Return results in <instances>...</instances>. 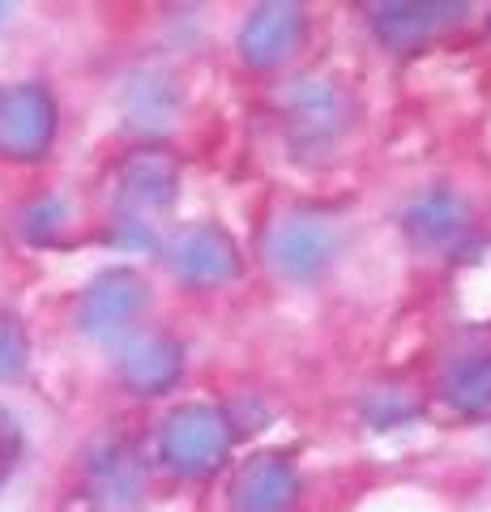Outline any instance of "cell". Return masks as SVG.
<instances>
[{
    "instance_id": "1",
    "label": "cell",
    "mask_w": 491,
    "mask_h": 512,
    "mask_svg": "<svg viewBox=\"0 0 491 512\" xmlns=\"http://www.w3.org/2000/svg\"><path fill=\"white\" fill-rule=\"evenodd\" d=\"M231 457V423L214 406H176L158 423V461L180 478H210Z\"/></svg>"
},
{
    "instance_id": "2",
    "label": "cell",
    "mask_w": 491,
    "mask_h": 512,
    "mask_svg": "<svg viewBox=\"0 0 491 512\" xmlns=\"http://www.w3.org/2000/svg\"><path fill=\"white\" fill-rule=\"evenodd\" d=\"M265 261L291 282H312L321 278L329 261L338 256V222L316 210H291L269 222L261 235Z\"/></svg>"
},
{
    "instance_id": "3",
    "label": "cell",
    "mask_w": 491,
    "mask_h": 512,
    "mask_svg": "<svg viewBox=\"0 0 491 512\" xmlns=\"http://www.w3.org/2000/svg\"><path fill=\"white\" fill-rule=\"evenodd\" d=\"M150 291L133 269H103L77 299V329L90 342H120L141 320Z\"/></svg>"
},
{
    "instance_id": "4",
    "label": "cell",
    "mask_w": 491,
    "mask_h": 512,
    "mask_svg": "<svg viewBox=\"0 0 491 512\" xmlns=\"http://www.w3.org/2000/svg\"><path fill=\"white\" fill-rule=\"evenodd\" d=\"M56 137V103L35 82L0 86V154L39 158Z\"/></svg>"
},
{
    "instance_id": "5",
    "label": "cell",
    "mask_w": 491,
    "mask_h": 512,
    "mask_svg": "<svg viewBox=\"0 0 491 512\" xmlns=\"http://www.w3.org/2000/svg\"><path fill=\"white\" fill-rule=\"evenodd\" d=\"M86 495L103 512H129L146 495V466L129 440H99L86 457Z\"/></svg>"
},
{
    "instance_id": "6",
    "label": "cell",
    "mask_w": 491,
    "mask_h": 512,
    "mask_svg": "<svg viewBox=\"0 0 491 512\" xmlns=\"http://www.w3.org/2000/svg\"><path fill=\"white\" fill-rule=\"evenodd\" d=\"M346 94L325 77H299L282 90V120H287L295 146H329L346 128Z\"/></svg>"
},
{
    "instance_id": "7",
    "label": "cell",
    "mask_w": 491,
    "mask_h": 512,
    "mask_svg": "<svg viewBox=\"0 0 491 512\" xmlns=\"http://www.w3.org/2000/svg\"><path fill=\"white\" fill-rule=\"evenodd\" d=\"M167 261L176 269V278L188 286H223L240 274V248H235V239L223 227H210V222L188 227L171 244Z\"/></svg>"
},
{
    "instance_id": "8",
    "label": "cell",
    "mask_w": 491,
    "mask_h": 512,
    "mask_svg": "<svg viewBox=\"0 0 491 512\" xmlns=\"http://www.w3.org/2000/svg\"><path fill=\"white\" fill-rule=\"evenodd\" d=\"M304 39V9L299 5H261L248 13L240 30V56L252 69H278Z\"/></svg>"
},
{
    "instance_id": "9",
    "label": "cell",
    "mask_w": 491,
    "mask_h": 512,
    "mask_svg": "<svg viewBox=\"0 0 491 512\" xmlns=\"http://www.w3.org/2000/svg\"><path fill=\"white\" fill-rule=\"evenodd\" d=\"M299 495V478L282 457L257 453L235 470L231 504L235 512H287Z\"/></svg>"
},
{
    "instance_id": "10",
    "label": "cell",
    "mask_w": 491,
    "mask_h": 512,
    "mask_svg": "<svg viewBox=\"0 0 491 512\" xmlns=\"http://www.w3.org/2000/svg\"><path fill=\"white\" fill-rule=\"evenodd\" d=\"M180 367H184V350L171 338H133L120 350L116 376L129 393L150 397V393L171 389L176 376H180Z\"/></svg>"
},
{
    "instance_id": "11",
    "label": "cell",
    "mask_w": 491,
    "mask_h": 512,
    "mask_svg": "<svg viewBox=\"0 0 491 512\" xmlns=\"http://www.w3.org/2000/svg\"><path fill=\"white\" fill-rule=\"evenodd\" d=\"M180 167L167 150H137L120 163V201L129 210H163L176 201Z\"/></svg>"
},
{
    "instance_id": "12",
    "label": "cell",
    "mask_w": 491,
    "mask_h": 512,
    "mask_svg": "<svg viewBox=\"0 0 491 512\" xmlns=\"http://www.w3.org/2000/svg\"><path fill=\"white\" fill-rule=\"evenodd\" d=\"M462 13H466V5H376L372 26L389 47L406 52V47H415L423 39L440 35L445 26H453Z\"/></svg>"
},
{
    "instance_id": "13",
    "label": "cell",
    "mask_w": 491,
    "mask_h": 512,
    "mask_svg": "<svg viewBox=\"0 0 491 512\" xmlns=\"http://www.w3.org/2000/svg\"><path fill=\"white\" fill-rule=\"evenodd\" d=\"M406 231L415 235V244H423V248H445L466 231V210L445 188L427 192V197H419L406 210Z\"/></svg>"
},
{
    "instance_id": "14",
    "label": "cell",
    "mask_w": 491,
    "mask_h": 512,
    "mask_svg": "<svg viewBox=\"0 0 491 512\" xmlns=\"http://www.w3.org/2000/svg\"><path fill=\"white\" fill-rule=\"evenodd\" d=\"M440 389H445V402L462 414L491 410V350L457 359L445 372V384H440Z\"/></svg>"
},
{
    "instance_id": "15",
    "label": "cell",
    "mask_w": 491,
    "mask_h": 512,
    "mask_svg": "<svg viewBox=\"0 0 491 512\" xmlns=\"http://www.w3.org/2000/svg\"><path fill=\"white\" fill-rule=\"evenodd\" d=\"M124 111H129L137 128H163L176 116V90L158 73H137L129 77V90H124Z\"/></svg>"
},
{
    "instance_id": "16",
    "label": "cell",
    "mask_w": 491,
    "mask_h": 512,
    "mask_svg": "<svg viewBox=\"0 0 491 512\" xmlns=\"http://www.w3.org/2000/svg\"><path fill=\"white\" fill-rule=\"evenodd\" d=\"M415 414H419V402L406 389H376L363 397V419L372 427H398L406 419H415Z\"/></svg>"
},
{
    "instance_id": "17",
    "label": "cell",
    "mask_w": 491,
    "mask_h": 512,
    "mask_svg": "<svg viewBox=\"0 0 491 512\" xmlns=\"http://www.w3.org/2000/svg\"><path fill=\"white\" fill-rule=\"evenodd\" d=\"M65 218H69V205L60 197H39L26 205L22 214V235L35 239V244H52V239L65 231Z\"/></svg>"
},
{
    "instance_id": "18",
    "label": "cell",
    "mask_w": 491,
    "mask_h": 512,
    "mask_svg": "<svg viewBox=\"0 0 491 512\" xmlns=\"http://www.w3.org/2000/svg\"><path fill=\"white\" fill-rule=\"evenodd\" d=\"M26 355H30V346H26L22 325L13 316L0 312V380L18 376L22 367H26Z\"/></svg>"
},
{
    "instance_id": "19",
    "label": "cell",
    "mask_w": 491,
    "mask_h": 512,
    "mask_svg": "<svg viewBox=\"0 0 491 512\" xmlns=\"http://www.w3.org/2000/svg\"><path fill=\"white\" fill-rule=\"evenodd\" d=\"M116 244H120V248H150V244H154V235L146 231V222L124 218V222H120V231H116Z\"/></svg>"
}]
</instances>
